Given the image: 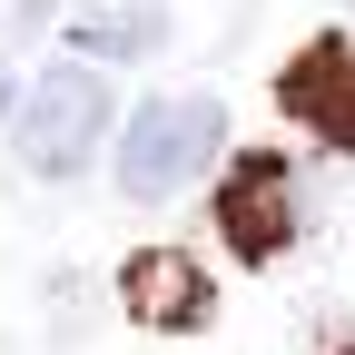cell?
I'll list each match as a JSON object with an SVG mask.
<instances>
[{
  "label": "cell",
  "mask_w": 355,
  "mask_h": 355,
  "mask_svg": "<svg viewBox=\"0 0 355 355\" xmlns=\"http://www.w3.org/2000/svg\"><path fill=\"white\" fill-rule=\"evenodd\" d=\"M119 306L139 316L148 336H198L217 316V277L188 257V247H139L119 266Z\"/></svg>",
  "instance_id": "obj_5"
},
{
  "label": "cell",
  "mask_w": 355,
  "mask_h": 355,
  "mask_svg": "<svg viewBox=\"0 0 355 355\" xmlns=\"http://www.w3.org/2000/svg\"><path fill=\"white\" fill-rule=\"evenodd\" d=\"M168 30H178L168 0H79L60 40L89 60H148V50H168Z\"/></svg>",
  "instance_id": "obj_6"
},
{
  "label": "cell",
  "mask_w": 355,
  "mask_h": 355,
  "mask_svg": "<svg viewBox=\"0 0 355 355\" xmlns=\"http://www.w3.org/2000/svg\"><path fill=\"white\" fill-rule=\"evenodd\" d=\"M277 109H286L316 148L355 158V40H345V30H336V40H306V50L277 69Z\"/></svg>",
  "instance_id": "obj_4"
},
{
  "label": "cell",
  "mask_w": 355,
  "mask_h": 355,
  "mask_svg": "<svg viewBox=\"0 0 355 355\" xmlns=\"http://www.w3.org/2000/svg\"><path fill=\"white\" fill-rule=\"evenodd\" d=\"M227 158V99H148L139 119L119 128V158H109V178H119V198H178V188H198V178Z\"/></svg>",
  "instance_id": "obj_1"
},
{
  "label": "cell",
  "mask_w": 355,
  "mask_h": 355,
  "mask_svg": "<svg viewBox=\"0 0 355 355\" xmlns=\"http://www.w3.org/2000/svg\"><path fill=\"white\" fill-rule=\"evenodd\" d=\"M109 119H119L109 79L89 69V60H60V69H40V79L20 89V109H10V148H20L30 178H79L89 158H99Z\"/></svg>",
  "instance_id": "obj_2"
},
{
  "label": "cell",
  "mask_w": 355,
  "mask_h": 355,
  "mask_svg": "<svg viewBox=\"0 0 355 355\" xmlns=\"http://www.w3.org/2000/svg\"><path fill=\"white\" fill-rule=\"evenodd\" d=\"M50 326H69V336L89 326V286H79V277H60V286H50Z\"/></svg>",
  "instance_id": "obj_7"
},
{
  "label": "cell",
  "mask_w": 355,
  "mask_h": 355,
  "mask_svg": "<svg viewBox=\"0 0 355 355\" xmlns=\"http://www.w3.org/2000/svg\"><path fill=\"white\" fill-rule=\"evenodd\" d=\"M217 237H227V257H247V266H277L286 247H296V227H306V198H296V168L277 158V148H247V158H227V178H217Z\"/></svg>",
  "instance_id": "obj_3"
},
{
  "label": "cell",
  "mask_w": 355,
  "mask_h": 355,
  "mask_svg": "<svg viewBox=\"0 0 355 355\" xmlns=\"http://www.w3.org/2000/svg\"><path fill=\"white\" fill-rule=\"evenodd\" d=\"M20 109V79H10V60H0V119H10Z\"/></svg>",
  "instance_id": "obj_8"
}]
</instances>
